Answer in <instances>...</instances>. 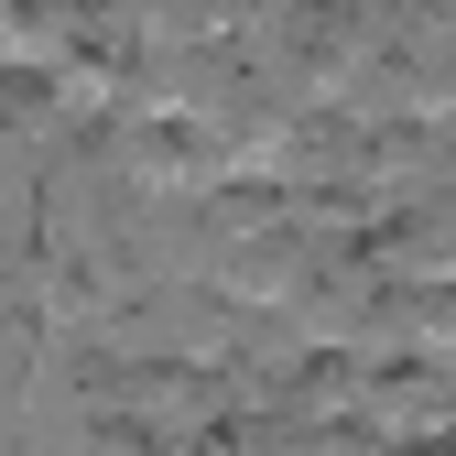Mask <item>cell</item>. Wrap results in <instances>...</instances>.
I'll return each instance as SVG.
<instances>
[{
  "instance_id": "obj_4",
  "label": "cell",
  "mask_w": 456,
  "mask_h": 456,
  "mask_svg": "<svg viewBox=\"0 0 456 456\" xmlns=\"http://www.w3.org/2000/svg\"><path fill=\"white\" fill-rule=\"evenodd\" d=\"M305 282H315V250L294 240V228H261V240H240V250L217 261V294L250 305V315H261V305H294Z\"/></svg>"
},
{
  "instance_id": "obj_2",
  "label": "cell",
  "mask_w": 456,
  "mask_h": 456,
  "mask_svg": "<svg viewBox=\"0 0 456 456\" xmlns=\"http://www.w3.org/2000/svg\"><path fill=\"white\" fill-rule=\"evenodd\" d=\"M98 152L131 196H217V142L196 120H109Z\"/></svg>"
},
{
  "instance_id": "obj_1",
  "label": "cell",
  "mask_w": 456,
  "mask_h": 456,
  "mask_svg": "<svg viewBox=\"0 0 456 456\" xmlns=\"http://www.w3.org/2000/svg\"><path fill=\"white\" fill-rule=\"evenodd\" d=\"M282 77H294V109H348L380 66V22L359 0H282Z\"/></svg>"
},
{
  "instance_id": "obj_5",
  "label": "cell",
  "mask_w": 456,
  "mask_h": 456,
  "mask_svg": "<svg viewBox=\"0 0 456 456\" xmlns=\"http://www.w3.org/2000/svg\"><path fill=\"white\" fill-rule=\"evenodd\" d=\"M403 315H413V359L456 370V282H403Z\"/></svg>"
},
{
  "instance_id": "obj_3",
  "label": "cell",
  "mask_w": 456,
  "mask_h": 456,
  "mask_svg": "<svg viewBox=\"0 0 456 456\" xmlns=\"http://www.w3.org/2000/svg\"><path fill=\"white\" fill-rule=\"evenodd\" d=\"M359 424L380 445H435V435H456V370H435V359H370L359 370Z\"/></svg>"
},
{
  "instance_id": "obj_6",
  "label": "cell",
  "mask_w": 456,
  "mask_h": 456,
  "mask_svg": "<svg viewBox=\"0 0 456 456\" xmlns=\"http://www.w3.org/2000/svg\"><path fill=\"white\" fill-rule=\"evenodd\" d=\"M391 456H456V435H435V445H391Z\"/></svg>"
},
{
  "instance_id": "obj_7",
  "label": "cell",
  "mask_w": 456,
  "mask_h": 456,
  "mask_svg": "<svg viewBox=\"0 0 456 456\" xmlns=\"http://www.w3.org/2000/svg\"><path fill=\"white\" fill-rule=\"evenodd\" d=\"M445 185H456V175H445Z\"/></svg>"
}]
</instances>
